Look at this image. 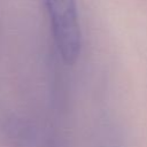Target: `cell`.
I'll return each instance as SVG.
<instances>
[{"instance_id": "6da1fadb", "label": "cell", "mask_w": 147, "mask_h": 147, "mask_svg": "<svg viewBox=\"0 0 147 147\" xmlns=\"http://www.w3.org/2000/svg\"><path fill=\"white\" fill-rule=\"evenodd\" d=\"M45 3L59 53L67 64H74L82 46L76 0H45Z\"/></svg>"}]
</instances>
